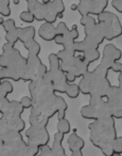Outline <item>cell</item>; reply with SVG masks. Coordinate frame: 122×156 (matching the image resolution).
Returning <instances> with one entry per match:
<instances>
[{
    "label": "cell",
    "instance_id": "1",
    "mask_svg": "<svg viewBox=\"0 0 122 156\" xmlns=\"http://www.w3.org/2000/svg\"><path fill=\"white\" fill-rule=\"evenodd\" d=\"M29 92L33 100V107L31 112L39 115L47 119H51L54 115H58V119H65V115L68 109L66 101L54 91L51 78L49 74L44 77L36 78L29 83Z\"/></svg>",
    "mask_w": 122,
    "mask_h": 156
},
{
    "label": "cell",
    "instance_id": "2",
    "mask_svg": "<svg viewBox=\"0 0 122 156\" xmlns=\"http://www.w3.org/2000/svg\"><path fill=\"white\" fill-rule=\"evenodd\" d=\"M89 139L92 145L101 150L104 156H114V141L117 138L115 119L106 117L88 124Z\"/></svg>",
    "mask_w": 122,
    "mask_h": 156
},
{
    "label": "cell",
    "instance_id": "3",
    "mask_svg": "<svg viewBox=\"0 0 122 156\" xmlns=\"http://www.w3.org/2000/svg\"><path fill=\"white\" fill-rule=\"evenodd\" d=\"M0 67L3 80L24 81L27 72V58L15 46L5 43L0 55Z\"/></svg>",
    "mask_w": 122,
    "mask_h": 156
},
{
    "label": "cell",
    "instance_id": "4",
    "mask_svg": "<svg viewBox=\"0 0 122 156\" xmlns=\"http://www.w3.org/2000/svg\"><path fill=\"white\" fill-rule=\"evenodd\" d=\"M109 71L108 67L101 63L94 71H88L77 83L81 93L90 98H106L111 88L110 81L107 78Z\"/></svg>",
    "mask_w": 122,
    "mask_h": 156
},
{
    "label": "cell",
    "instance_id": "5",
    "mask_svg": "<svg viewBox=\"0 0 122 156\" xmlns=\"http://www.w3.org/2000/svg\"><path fill=\"white\" fill-rule=\"evenodd\" d=\"M28 11L33 14L37 22L54 24L58 17H63L65 3L63 0H51L49 3H43L38 0H26Z\"/></svg>",
    "mask_w": 122,
    "mask_h": 156
},
{
    "label": "cell",
    "instance_id": "6",
    "mask_svg": "<svg viewBox=\"0 0 122 156\" xmlns=\"http://www.w3.org/2000/svg\"><path fill=\"white\" fill-rule=\"evenodd\" d=\"M48 60H49L48 74H49L50 78H51L54 91L56 93H66L69 83L67 81L66 74L61 69V62L58 55L50 54L48 56Z\"/></svg>",
    "mask_w": 122,
    "mask_h": 156
},
{
    "label": "cell",
    "instance_id": "7",
    "mask_svg": "<svg viewBox=\"0 0 122 156\" xmlns=\"http://www.w3.org/2000/svg\"><path fill=\"white\" fill-rule=\"evenodd\" d=\"M98 17V23L102 27L105 40L113 41L122 35V24L119 17L113 12L105 11Z\"/></svg>",
    "mask_w": 122,
    "mask_h": 156
},
{
    "label": "cell",
    "instance_id": "8",
    "mask_svg": "<svg viewBox=\"0 0 122 156\" xmlns=\"http://www.w3.org/2000/svg\"><path fill=\"white\" fill-rule=\"evenodd\" d=\"M80 112L83 119L92 120V121H97V120L106 117H111L106 101L101 98H90L88 105L82 107Z\"/></svg>",
    "mask_w": 122,
    "mask_h": 156
},
{
    "label": "cell",
    "instance_id": "9",
    "mask_svg": "<svg viewBox=\"0 0 122 156\" xmlns=\"http://www.w3.org/2000/svg\"><path fill=\"white\" fill-rule=\"evenodd\" d=\"M80 33L77 30V25H73L72 28L69 29L64 22H61L56 26V35L54 39V43L63 46V49L73 51L74 50V43L77 42Z\"/></svg>",
    "mask_w": 122,
    "mask_h": 156
},
{
    "label": "cell",
    "instance_id": "10",
    "mask_svg": "<svg viewBox=\"0 0 122 156\" xmlns=\"http://www.w3.org/2000/svg\"><path fill=\"white\" fill-rule=\"evenodd\" d=\"M24 111L25 108L19 101H11L1 118L5 120L10 128L21 133L22 130L26 129V122L21 119V115L24 113Z\"/></svg>",
    "mask_w": 122,
    "mask_h": 156
},
{
    "label": "cell",
    "instance_id": "11",
    "mask_svg": "<svg viewBox=\"0 0 122 156\" xmlns=\"http://www.w3.org/2000/svg\"><path fill=\"white\" fill-rule=\"evenodd\" d=\"M90 63L85 60L83 55H79L70 58L65 62H61V69L65 74H70L73 77L82 78L88 71H89Z\"/></svg>",
    "mask_w": 122,
    "mask_h": 156
},
{
    "label": "cell",
    "instance_id": "12",
    "mask_svg": "<svg viewBox=\"0 0 122 156\" xmlns=\"http://www.w3.org/2000/svg\"><path fill=\"white\" fill-rule=\"evenodd\" d=\"M36 30L33 26L28 27H18V39L22 43L29 54L39 55L41 52V45L35 41Z\"/></svg>",
    "mask_w": 122,
    "mask_h": 156
},
{
    "label": "cell",
    "instance_id": "13",
    "mask_svg": "<svg viewBox=\"0 0 122 156\" xmlns=\"http://www.w3.org/2000/svg\"><path fill=\"white\" fill-rule=\"evenodd\" d=\"M27 143L33 147H43L49 144L50 135L47 127H37V126H30L26 129Z\"/></svg>",
    "mask_w": 122,
    "mask_h": 156
},
{
    "label": "cell",
    "instance_id": "14",
    "mask_svg": "<svg viewBox=\"0 0 122 156\" xmlns=\"http://www.w3.org/2000/svg\"><path fill=\"white\" fill-rule=\"evenodd\" d=\"M106 103L114 119H122V90L118 86H111L106 96Z\"/></svg>",
    "mask_w": 122,
    "mask_h": 156
},
{
    "label": "cell",
    "instance_id": "15",
    "mask_svg": "<svg viewBox=\"0 0 122 156\" xmlns=\"http://www.w3.org/2000/svg\"><path fill=\"white\" fill-rule=\"evenodd\" d=\"M122 58V51L118 47H116L114 44H106L103 48L102 58H101V64L105 65L111 69V66L115 62H118Z\"/></svg>",
    "mask_w": 122,
    "mask_h": 156
},
{
    "label": "cell",
    "instance_id": "16",
    "mask_svg": "<svg viewBox=\"0 0 122 156\" xmlns=\"http://www.w3.org/2000/svg\"><path fill=\"white\" fill-rule=\"evenodd\" d=\"M2 26L5 31V39L7 41V43L10 44V45L15 46V44L17 42H19V39H18V27L16 26L15 20L13 18L5 20V24Z\"/></svg>",
    "mask_w": 122,
    "mask_h": 156
},
{
    "label": "cell",
    "instance_id": "17",
    "mask_svg": "<svg viewBox=\"0 0 122 156\" xmlns=\"http://www.w3.org/2000/svg\"><path fill=\"white\" fill-rule=\"evenodd\" d=\"M37 34L41 40L47 42L54 41L56 35V27L53 24H49V23H44L43 25H41V27L38 28Z\"/></svg>",
    "mask_w": 122,
    "mask_h": 156
},
{
    "label": "cell",
    "instance_id": "18",
    "mask_svg": "<svg viewBox=\"0 0 122 156\" xmlns=\"http://www.w3.org/2000/svg\"><path fill=\"white\" fill-rule=\"evenodd\" d=\"M67 143H68V147L70 150V152L82 151L84 149V147H85V141L83 140V138L77 136V134L75 133V129L69 135L68 139H67Z\"/></svg>",
    "mask_w": 122,
    "mask_h": 156
},
{
    "label": "cell",
    "instance_id": "19",
    "mask_svg": "<svg viewBox=\"0 0 122 156\" xmlns=\"http://www.w3.org/2000/svg\"><path fill=\"white\" fill-rule=\"evenodd\" d=\"M107 5H108V0H92L90 15L99 16L103 12H105Z\"/></svg>",
    "mask_w": 122,
    "mask_h": 156
},
{
    "label": "cell",
    "instance_id": "20",
    "mask_svg": "<svg viewBox=\"0 0 122 156\" xmlns=\"http://www.w3.org/2000/svg\"><path fill=\"white\" fill-rule=\"evenodd\" d=\"M50 120L45 117H41L39 115H35V113L30 112L29 115V123L30 126H37V127H47L48 123Z\"/></svg>",
    "mask_w": 122,
    "mask_h": 156
},
{
    "label": "cell",
    "instance_id": "21",
    "mask_svg": "<svg viewBox=\"0 0 122 156\" xmlns=\"http://www.w3.org/2000/svg\"><path fill=\"white\" fill-rule=\"evenodd\" d=\"M92 0H80V3L77 5V12L80 15L86 16L90 15V9H91Z\"/></svg>",
    "mask_w": 122,
    "mask_h": 156
},
{
    "label": "cell",
    "instance_id": "22",
    "mask_svg": "<svg viewBox=\"0 0 122 156\" xmlns=\"http://www.w3.org/2000/svg\"><path fill=\"white\" fill-rule=\"evenodd\" d=\"M56 128H58V133H61V134H63V135H66V134H69V133H70L71 125L67 119H61L58 121Z\"/></svg>",
    "mask_w": 122,
    "mask_h": 156
},
{
    "label": "cell",
    "instance_id": "23",
    "mask_svg": "<svg viewBox=\"0 0 122 156\" xmlns=\"http://www.w3.org/2000/svg\"><path fill=\"white\" fill-rule=\"evenodd\" d=\"M14 91L13 85L10 80H2L1 85H0V96L3 98H8L10 93Z\"/></svg>",
    "mask_w": 122,
    "mask_h": 156
},
{
    "label": "cell",
    "instance_id": "24",
    "mask_svg": "<svg viewBox=\"0 0 122 156\" xmlns=\"http://www.w3.org/2000/svg\"><path fill=\"white\" fill-rule=\"evenodd\" d=\"M80 93H81V91H80L79 85L73 83H69L65 94H66L69 98H71V100H74V98H77V96L80 95Z\"/></svg>",
    "mask_w": 122,
    "mask_h": 156
},
{
    "label": "cell",
    "instance_id": "25",
    "mask_svg": "<svg viewBox=\"0 0 122 156\" xmlns=\"http://www.w3.org/2000/svg\"><path fill=\"white\" fill-rule=\"evenodd\" d=\"M10 0H0V15L3 17H9L11 15V8H10Z\"/></svg>",
    "mask_w": 122,
    "mask_h": 156
},
{
    "label": "cell",
    "instance_id": "26",
    "mask_svg": "<svg viewBox=\"0 0 122 156\" xmlns=\"http://www.w3.org/2000/svg\"><path fill=\"white\" fill-rule=\"evenodd\" d=\"M19 18L24 23H26V24H32L35 20L33 14L31 13L30 11H28V10H27V11H22L21 13L19 14Z\"/></svg>",
    "mask_w": 122,
    "mask_h": 156
},
{
    "label": "cell",
    "instance_id": "27",
    "mask_svg": "<svg viewBox=\"0 0 122 156\" xmlns=\"http://www.w3.org/2000/svg\"><path fill=\"white\" fill-rule=\"evenodd\" d=\"M113 149H114L115 154L122 155V136L121 137H117V138H116V140L114 141Z\"/></svg>",
    "mask_w": 122,
    "mask_h": 156
},
{
    "label": "cell",
    "instance_id": "28",
    "mask_svg": "<svg viewBox=\"0 0 122 156\" xmlns=\"http://www.w3.org/2000/svg\"><path fill=\"white\" fill-rule=\"evenodd\" d=\"M19 102L25 109H31L33 107V100L31 96H22Z\"/></svg>",
    "mask_w": 122,
    "mask_h": 156
},
{
    "label": "cell",
    "instance_id": "29",
    "mask_svg": "<svg viewBox=\"0 0 122 156\" xmlns=\"http://www.w3.org/2000/svg\"><path fill=\"white\" fill-rule=\"evenodd\" d=\"M10 102H11V101L8 100V98L0 96V112H1V115H3V113L5 112V110H7Z\"/></svg>",
    "mask_w": 122,
    "mask_h": 156
},
{
    "label": "cell",
    "instance_id": "30",
    "mask_svg": "<svg viewBox=\"0 0 122 156\" xmlns=\"http://www.w3.org/2000/svg\"><path fill=\"white\" fill-rule=\"evenodd\" d=\"M111 7L119 13H122V0H113L111 1Z\"/></svg>",
    "mask_w": 122,
    "mask_h": 156
},
{
    "label": "cell",
    "instance_id": "31",
    "mask_svg": "<svg viewBox=\"0 0 122 156\" xmlns=\"http://www.w3.org/2000/svg\"><path fill=\"white\" fill-rule=\"evenodd\" d=\"M111 71H114L115 73H118V74L122 73V63L119 62V61L115 62L113 66H111Z\"/></svg>",
    "mask_w": 122,
    "mask_h": 156
},
{
    "label": "cell",
    "instance_id": "32",
    "mask_svg": "<svg viewBox=\"0 0 122 156\" xmlns=\"http://www.w3.org/2000/svg\"><path fill=\"white\" fill-rule=\"evenodd\" d=\"M118 83H119L118 87H119L120 89L122 90V73H120V74H119V76H118Z\"/></svg>",
    "mask_w": 122,
    "mask_h": 156
},
{
    "label": "cell",
    "instance_id": "33",
    "mask_svg": "<svg viewBox=\"0 0 122 156\" xmlns=\"http://www.w3.org/2000/svg\"><path fill=\"white\" fill-rule=\"evenodd\" d=\"M70 156H83V153H82V151L71 152V155Z\"/></svg>",
    "mask_w": 122,
    "mask_h": 156
},
{
    "label": "cell",
    "instance_id": "34",
    "mask_svg": "<svg viewBox=\"0 0 122 156\" xmlns=\"http://www.w3.org/2000/svg\"><path fill=\"white\" fill-rule=\"evenodd\" d=\"M70 9H71V11H77V5H71Z\"/></svg>",
    "mask_w": 122,
    "mask_h": 156
},
{
    "label": "cell",
    "instance_id": "35",
    "mask_svg": "<svg viewBox=\"0 0 122 156\" xmlns=\"http://www.w3.org/2000/svg\"><path fill=\"white\" fill-rule=\"evenodd\" d=\"M5 17H3V16H0V26H2V25L5 24Z\"/></svg>",
    "mask_w": 122,
    "mask_h": 156
},
{
    "label": "cell",
    "instance_id": "36",
    "mask_svg": "<svg viewBox=\"0 0 122 156\" xmlns=\"http://www.w3.org/2000/svg\"><path fill=\"white\" fill-rule=\"evenodd\" d=\"M2 71H1V67H0V85H1V83H2Z\"/></svg>",
    "mask_w": 122,
    "mask_h": 156
},
{
    "label": "cell",
    "instance_id": "37",
    "mask_svg": "<svg viewBox=\"0 0 122 156\" xmlns=\"http://www.w3.org/2000/svg\"><path fill=\"white\" fill-rule=\"evenodd\" d=\"M13 3H14V5H19V0H13Z\"/></svg>",
    "mask_w": 122,
    "mask_h": 156
},
{
    "label": "cell",
    "instance_id": "38",
    "mask_svg": "<svg viewBox=\"0 0 122 156\" xmlns=\"http://www.w3.org/2000/svg\"><path fill=\"white\" fill-rule=\"evenodd\" d=\"M50 1H51V0H41V2L43 3H49Z\"/></svg>",
    "mask_w": 122,
    "mask_h": 156
},
{
    "label": "cell",
    "instance_id": "39",
    "mask_svg": "<svg viewBox=\"0 0 122 156\" xmlns=\"http://www.w3.org/2000/svg\"><path fill=\"white\" fill-rule=\"evenodd\" d=\"M114 156H122V155H118V154H115Z\"/></svg>",
    "mask_w": 122,
    "mask_h": 156
},
{
    "label": "cell",
    "instance_id": "40",
    "mask_svg": "<svg viewBox=\"0 0 122 156\" xmlns=\"http://www.w3.org/2000/svg\"><path fill=\"white\" fill-rule=\"evenodd\" d=\"M1 115H1V112H0V117H1Z\"/></svg>",
    "mask_w": 122,
    "mask_h": 156
}]
</instances>
